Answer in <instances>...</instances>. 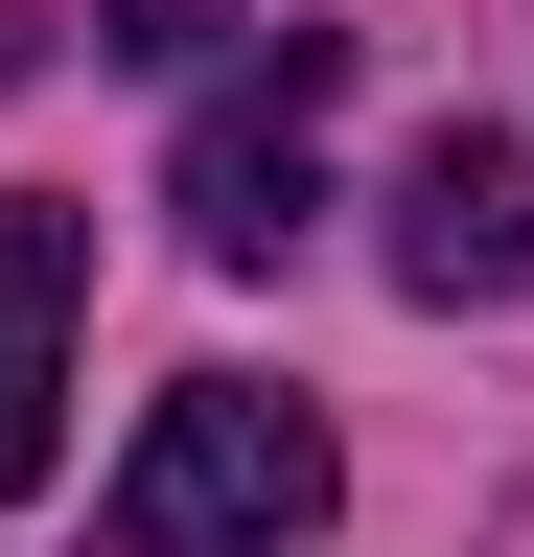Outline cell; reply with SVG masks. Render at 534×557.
Returning <instances> with one entry per match:
<instances>
[{
  "instance_id": "1",
  "label": "cell",
  "mask_w": 534,
  "mask_h": 557,
  "mask_svg": "<svg viewBox=\"0 0 534 557\" xmlns=\"http://www.w3.org/2000/svg\"><path fill=\"white\" fill-rule=\"evenodd\" d=\"M325 418L302 395H256V372H186L163 418H140V465H116V557H280V534H325Z\"/></svg>"
},
{
  "instance_id": "2",
  "label": "cell",
  "mask_w": 534,
  "mask_h": 557,
  "mask_svg": "<svg viewBox=\"0 0 534 557\" xmlns=\"http://www.w3.org/2000/svg\"><path fill=\"white\" fill-rule=\"evenodd\" d=\"M325 94H349V24H280L256 70H210V116H186V163H163V209H186V256H302V209H325Z\"/></svg>"
},
{
  "instance_id": "3",
  "label": "cell",
  "mask_w": 534,
  "mask_h": 557,
  "mask_svg": "<svg viewBox=\"0 0 534 557\" xmlns=\"http://www.w3.org/2000/svg\"><path fill=\"white\" fill-rule=\"evenodd\" d=\"M395 278H419V302H534V139L442 116L419 163H395Z\"/></svg>"
},
{
  "instance_id": "4",
  "label": "cell",
  "mask_w": 534,
  "mask_h": 557,
  "mask_svg": "<svg viewBox=\"0 0 534 557\" xmlns=\"http://www.w3.org/2000/svg\"><path fill=\"white\" fill-rule=\"evenodd\" d=\"M71 442V209H0V511Z\"/></svg>"
},
{
  "instance_id": "5",
  "label": "cell",
  "mask_w": 534,
  "mask_h": 557,
  "mask_svg": "<svg viewBox=\"0 0 534 557\" xmlns=\"http://www.w3.org/2000/svg\"><path fill=\"white\" fill-rule=\"evenodd\" d=\"M94 47H116V70H210V47H233V0H94Z\"/></svg>"
}]
</instances>
